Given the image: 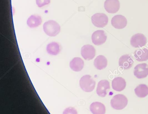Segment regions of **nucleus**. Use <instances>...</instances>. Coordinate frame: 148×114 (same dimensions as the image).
<instances>
[{
	"label": "nucleus",
	"mask_w": 148,
	"mask_h": 114,
	"mask_svg": "<svg viewBox=\"0 0 148 114\" xmlns=\"http://www.w3.org/2000/svg\"><path fill=\"white\" fill-rule=\"evenodd\" d=\"M42 23L41 16L38 15H32L27 20V24L30 28H36Z\"/></svg>",
	"instance_id": "f3484780"
},
{
	"label": "nucleus",
	"mask_w": 148,
	"mask_h": 114,
	"mask_svg": "<svg viewBox=\"0 0 148 114\" xmlns=\"http://www.w3.org/2000/svg\"><path fill=\"white\" fill-rule=\"evenodd\" d=\"M111 24L116 29H122L127 25V19L124 16L116 15L112 19Z\"/></svg>",
	"instance_id": "1a4fd4ad"
},
{
	"label": "nucleus",
	"mask_w": 148,
	"mask_h": 114,
	"mask_svg": "<svg viewBox=\"0 0 148 114\" xmlns=\"http://www.w3.org/2000/svg\"><path fill=\"white\" fill-rule=\"evenodd\" d=\"M80 86L85 92H90L93 91L96 86L95 81L90 75H85L80 79Z\"/></svg>",
	"instance_id": "7ed1b4c3"
},
{
	"label": "nucleus",
	"mask_w": 148,
	"mask_h": 114,
	"mask_svg": "<svg viewBox=\"0 0 148 114\" xmlns=\"http://www.w3.org/2000/svg\"><path fill=\"white\" fill-rule=\"evenodd\" d=\"M63 114H77V112L75 108L69 107L64 110Z\"/></svg>",
	"instance_id": "4be33fe9"
},
{
	"label": "nucleus",
	"mask_w": 148,
	"mask_h": 114,
	"mask_svg": "<svg viewBox=\"0 0 148 114\" xmlns=\"http://www.w3.org/2000/svg\"><path fill=\"white\" fill-rule=\"evenodd\" d=\"M147 38L143 34L138 33L133 35L130 40V44L135 48L142 47L146 45Z\"/></svg>",
	"instance_id": "39448f33"
},
{
	"label": "nucleus",
	"mask_w": 148,
	"mask_h": 114,
	"mask_svg": "<svg viewBox=\"0 0 148 114\" xmlns=\"http://www.w3.org/2000/svg\"><path fill=\"white\" fill-rule=\"evenodd\" d=\"M135 93L139 98H144L148 95V87L145 84L138 85L134 90Z\"/></svg>",
	"instance_id": "6ab92c4d"
},
{
	"label": "nucleus",
	"mask_w": 148,
	"mask_h": 114,
	"mask_svg": "<svg viewBox=\"0 0 148 114\" xmlns=\"http://www.w3.org/2000/svg\"><path fill=\"white\" fill-rule=\"evenodd\" d=\"M128 102V99L125 96L118 94L114 96L111 100V105L114 109L121 110L126 107Z\"/></svg>",
	"instance_id": "f03ea898"
},
{
	"label": "nucleus",
	"mask_w": 148,
	"mask_h": 114,
	"mask_svg": "<svg viewBox=\"0 0 148 114\" xmlns=\"http://www.w3.org/2000/svg\"><path fill=\"white\" fill-rule=\"evenodd\" d=\"M105 10L110 14H115L120 7L119 0H106L104 4Z\"/></svg>",
	"instance_id": "6e6552de"
},
{
	"label": "nucleus",
	"mask_w": 148,
	"mask_h": 114,
	"mask_svg": "<svg viewBox=\"0 0 148 114\" xmlns=\"http://www.w3.org/2000/svg\"><path fill=\"white\" fill-rule=\"evenodd\" d=\"M136 59L139 62L146 61L148 60V49L146 48L136 50L134 53Z\"/></svg>",
	"instance_id": "a211bd4d"
},
{
	"label": "nucleus",
	"mask_w": 148,
	"mask_h": 114,
	"mask_svg": "<svg viewBox=\"0 0 148 114\" xmlns=\"http://www.w3.org/2000/svg\"><path fill=\"white\" fill-rule=\"evenodd\" d=\"M92 23L98 28H103L107 25L109 19L106 15L103 13H97L91 17Z\"/></svg>",
	"instance_id": "20e7f679"
},
{
	"label": "nucleus",
	"mask_w": 148,
	"mask_h": 114,
	"mask_svg": "<svg viewBox=\"0 0 148 114\" xmlns=\"http://www.w3.org/2000/svg\"><path fill=\"white\" fill-rule=\"evenodd\" d=\"M107 38L106 34L104 30H97L92 35V43L97 45H101L105 43Z\"/></svg>",
	"instance_id": "423d86ee"
},
{
	"label": "nucleus",
	"mask_w": 148,
	"mask_h": 114,
	"mask_svg": "<svg viewBox=\"0 0 148 114\" xmlns=\"http://www.w3.org/2000/svg\"><path fill=\"white\" fill-rule=\"evenodd\" d=\"M46 50L47 53L50 55H58L60 52V45L56 42H52L47 45Z\"/></svg>",
	"instance_id": "aec40b11"
},
{
	"label": "nucleus",
	"mask_w": 148,
	"mask_h": 114,
	"mask_svg": "<svg viewBox=\"0 0 148 114\" xmlns=\"http://www.w3.org/2000/svg\"><path fill=\"white\" fill-rule=\"evenodd\" d=\"M81 54L85 60H92L95 56V49L90 45H86L82 48Z\"/></svg>",
	"instance_id": "0eeeda50"
},
{
	"label": "nucleus",
	"mask_w": 148,
	"mask_h": 114,
	"mask_svg": "<svg viewBox=\"0 0 148 114\" xmlns=\"http://www.w3.org/2000/svg\"><path fill=\"white\" fill-rule=\"evenodd\" d=\"M90 110L93 114H105L106 111L105 106L98 102H92L90 106Z\"/></svg>",
	"instance_id": "2eb2a0df"
},
{
	"label": "nucleus",
	"mask_w": 148,
	"mask_h": 114,
	"mask_svg": "<svg viewBox=\"0 0 148 114\" xmlns=\"http://www.w3.org/2000/svg\"><path fill=\"white\" fill-rule=\"evenodd\" d=\"M134 61L130 55L125 54L121 57L119 60V65L124 70H126L132 67Z\"/></svg>",
	"instance_id": "9b49d317"
},
{
	"label": "nucleus",
	"mask_w": 148,
	"mask_h": 114,
	"mask_svg": "<svg viewBox=\"0 0 148 114\" xmlns=\"http://www.w3.org/2000/svg\"><path fill=\"white\" fill-rule=\"evenodd\" d=\"M108 61L106 57L103 55H99L94 61V65L97 70H101L106 67Z\"/></svg>",
	"instance_id": "dca6fc26"
},
{
	"label": "nucleus",
	"mask_w": 148,
	"mask_h": 114,
	"mask_svg": "<svg viewBox=\"0 0 148 114\" xmlns=\"http://www.w3.org/2000/svg\"><path fill=\"white\" fill-rule=\"evenodd\" d=\"M126 83L125 80L121 77L115 78L112 82V89L116 91H121L125 89Z\"/></svg>",
	"instance_id": "ddd939ff"
},
{
	"label": "nucleus",
	"mask_w": 148,
	"mask_h": 114,
	"mask_svg": "<svg viewBox=\"0 0 148 114\" xmlns=\"http://www.w3.org/2000/svg\"><path fill=\"white\" fill-rule=\"evenodd\" d=\"M134 75L139 79L146 78L148 76V65L146 63L137 65L134 68Z\"/></svg>",
	"instance_id": "9d476101"
},
{
	"label": "nucleus",
	"mask_w": 148,
	"mask_h": 114,
	"mask_svg": "<svg viewBox=\"0 0 148 114\" xmlns=\"http://www.w3.org/2000/svg\"><path fill=\"white\" fill-rule=\"evenodd\" d=\"M50 2V0H36V4L40 8L48 5Z\"/></svg>",
	"instance_id": "412c9836"
},
{
	"label": "nucleus",
	"mask_w": 148,
	"mask_h": 114,
	"mask_svg": "<svg viewBox=\"0 0 148 114\" xmlns=\"http://www.w3.org/2000/svg\"><path fill=\"white\" fill-rule=\"evenodd\" d=\"M69 66L73 71L79 72L82 71L84 67V61L79 57H76L70 62Z\"/></svg>",
	"instance_id": "4468645a"
},
{
	"label": "nucleus",
	"mask_w": 148,
	"mask_h": 114,
	"mask_svg": "<svg viewBox=\"0 0 148 114\" xmlns=\"http://www.w3.org/2000/svg\"><path fill=\"white\" fill-rule=\"evenodd\" d=\"M43 30L47 35L55 37L60 33L61 27L55 21L49 20L44 24Z\"/></svg>",
	"instance_id": "f257e3e1"
},
{
	"label": "nucleus",
	"mask_w": 148,
	"mask_h": 114,
	"mask_svg": "<svg viewBox=\"0 0 148 114\" xmlns=\"http://www.w3.org/2000/svg\"><path fill=\"white\" fill-rule=\"evenodd\" d=\"M110 82L106 80H102L98 82L97 88V93L99 96L105 97L107 95V89H110Z\"/></svg>",
	"instance_id": "f8f14e48"
}]
</instances>
